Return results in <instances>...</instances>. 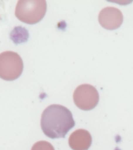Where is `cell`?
Listing matches in <instances>:
<instances>
[{
    "instance_id": "5b68a950",
    "label": "cell",
    "mask_w": 133,
    "mask_h": 150,
    "mask_svg": "<svg viewBox=\"0 0 133 150\" xmlns=\"http://www.w3.org/2000/svg\"><path fill=\"white\" fill-rule=\"evenodd\" d=\"M98 20L104 29L113 30L121 27L123 22V15L117 8L106 7L100 12Z\"/></svg>"
},
{
    "instance_id": "3957f363",
    "label": "cell",
    "mask_w": 133,
    "mask_h": 150,
    "mask_svg": "<svg viewBox=\"0 0 133 150\" xmlns=\"http://www.w3.org/2000/svg\"><path fill=\"white\" fill-rule=\"evenodd\" d=\"M23 70L22 58L13 52H4L0 54V78L13 81L21 76Z\"/></svg>"
},
{
    "instance_id": "6da1fadb",
    "label": "cell",
    "mask_w": 133,
    "mask_h": 150,
    "mask_svg": "<svg viewBox=\"0 0 133 150\" xmlns=\"http://www.w3.org/2000/svg\"><path fill=\"white\" fill-rule=\"evenodd\" d=\"M41 129L50 139L65 138L75 126L73 117L68 108L59 104L48 106L43 111L41 120Z\"/></svg>"
},
{
    "instance_id": "8992f818",
    "label": "cell",
    "mask_w": 133,
    "mask_h": 150,
    "mask_svg": "<svg viewBox=\"0 0 133 150\" xmlns=\"http://www.w3.org/2000/svg\"><path fill=\"white\" fill-rule=\"evenodd\" d=\"M91 144V134L85 129L75 131L71 134L69 139V145L72 150H88Z\"/></svg>"
},
{
    "instance_id": "52a82bcc",
    "label": "cell",
    "mask_w": 133,
    "mask_h": 150,
    "mask_svg": "<svg viewBox=\"0 0 133 150\" xmlns=\"http://www.w3.org/2000/svg\"><path fill=\"white\" fill-rule=\"evenodd\" d=\"M31 150H54V149L48 142L39 141L32 146Z\"/></svg>"
},
{
    "instance_id": "277c9868",
    "label": "cell",
    "mask_w": 133,
    "mask_h": 150,
    "mask_svg": "<svg viewBox=\"0 0 133 150\" xmlns=\"http://www.w3.org/2000/svg\"><path fill=\"white\" fill-rule=\"evenodd\" d=\"M97 89L90 84H83L75 90L73 100L77 108L83 110H90L96 108L99 102Z\"/></svg>"
},
{
    "instance_id": "7a4b0ae2",
    "label": "cell",
    "mask_w": 133,
    "mask_h": 150,
    "mask_svg": "<svg viewBox=\"0 0 133 150\" xmlns=\"http://www.w3.org/2000/svg\"><path fill=\"white\" fill-rule=\"evenodd\" d=\"M47 10V3L44 0H21L16 5L15 15L19 20L35 24L44 18Z\"/></svg>"
}]
</instances>
